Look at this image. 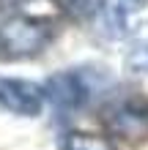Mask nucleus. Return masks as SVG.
<instances>
[{"instance_id":"nucleus-6","label":"nucleus","mask_w":148,"mask_h":150,"mask_svg":"<svg viewBox=\"0 0 148 150\" xmlns=\"http://www.w3.org/2000/svg\"><path fill=\"white\" fill-rule=\"evenodd\" d=\"M60 150H118L115 142L91 131H69L60 142Z\"/></svg>"},{"instance_id":"nucleus-1","label":"nucleus","mask_w":148,"mask_h":150,"mask_svg":"<svg viewBox=\"0 0 148 150\" xmlns=\"http://www.w3.org/2000/svg\"><path fill=\"white\" fill-rule=\"evenodd\" d=\"M55 36L52 19L41 14H8L0 25V57L25 60L47 49Z\"/></svg>"},{"instance_id":"nucleus-8","label":"nucleus","mask_w":148,"mask_h":150,"mask_svg":"<svg viewBox=\"0 0 148 150\" xmlns=\"http://www.w3.org/2000/svg\"><path fill=\"white\" fill-rule=\"evenodd\" d=\"M121 3H124V6L129 8V11L134 14V11H140V8L145 6V0H121Z\"/></svg>"},{"instance_id":"nucleus-3","label":"nucleus","mask_w":148,"mask_h":150,"mask_svg":"<svg viewBox=\"0 0 148 150\" xmlns=\"http://www.w3.org/2000/svg\"><path fill=\"white\" fill-rule=\"evenodd\" d=\"M47 101L44 87L30 79L0 76V112L16 117H36Z\"/></svg>"},{"instance_id":"nucleus-7","label":"nucleus","mask_w":148,"mask_h":150,"mask_svg":"<svg viewBox=\"0 0 148 150\" xmlns=\"http://www.w3.org/2000/svg\"><path fill=\"white\" fill-rule=\"evenodd\" d=\"M104 0H63V8L77 19H93Z\"/></svg>"},{"instance_id":"nucleus-2","label":"nucleus","mask_w":148,"mask_h":150,"mask_svg":"<svg viewBox=\"0 0 148 150\" xmlns=\"http://www.w3.org/2000/svg\"><path fill=\"white\" fill-rule=\"evenodd\" d=\"M96 90V85L91 82V74L85 68H69V71H58L44 82L47 101L52 104V109L60 115H71L77 109H82L88 104L91 93Z\"/></svg>"},{"instance_id":"nucleus-5","label":"nucleus","mask_w":148,"mask_h":150,"mask_svg":"<svg viewBox=\"0 0 148 150\" xmlns=\"http://www.w3.org/2000/svg\"><path fill=\"white\" fill-rule=\"evenodd\" d=\"M124 66L132 74H148V22L140 25V28L132 33L126 57H124Z\"/></svg>"},{"instance_id":"nucleus-4","label":"nucleus","mask_w":148,"mask_h":150,"mask_svg":"<svg viewBox=\"0 0 148 150\" xmlns=\"http://www.w3.org/2000/svg\"><path fill=\"white\" fill-rule=\"evenodd\" d=\"M104 123H107L110 134L129 139V142H137V139H143L148 134V104L137 101V98L118 101L107 109Z\"/></svg>"}]
</instances>
